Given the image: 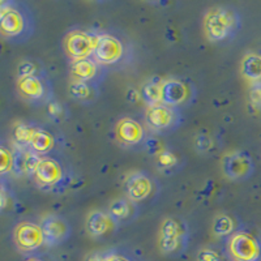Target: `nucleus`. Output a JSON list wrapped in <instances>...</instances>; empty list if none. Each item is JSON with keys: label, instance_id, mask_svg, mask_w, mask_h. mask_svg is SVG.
Returning a JSON list of instances; mask_svg holds the SVG:
<instances>
[{"label": "nucleus", "instance_id": "nucleus-1", "mask_svg": "<svg viewBox=\"0 0 261 261\" xmlns=\"http://www.w3.org/2000/svg\"><path fill=\"white\" fill-rule=\"evenodd\" d=\"M34 30V17L22 2L3 0L0 3V33L3 38L15 43L29 39Z\"/></svg>", "mask_w": 261, "mask_h": 261}, {"label": "nucleus", "instance_id": "nucleus-2", "mask_svg": "<svg viewBox=\"0 0 261 261\" xmlns=\"http://www.w3.org/2000/svg\"><path fill=\"white\" fill-rule=\"evenodd\" d=\"M241 25V16L230 6H217L208 9L202 20L205 37L212 43H222L232 39Z\"/></svg>", "mask_w": 261, "mask_h": 261}, {"label": "nucleus", "instance_id": "nucleus-3", "mask_svg": "<svg viewBox=\"0 0 261 261\" xmlns=\"http://www.w3.org/2000/svg\"><path fill=\"white\" fill-rule=\"evenodd\" d=\"M127 42L122 37L114 33H98L97 46H95L93 58L97 60L102 67H111L125 62L128 58Z\"/></svg>", "mask_w": 261, "mask_h": 261}, {"label": "nucleus", "instance_id": "nucleus-4", "mask_svg": "<svg viewBox=\"0 0 261 261\" xmlns=\"http://www.w3.org/2000/svg\"><path fill=\"white\" fill-rule=\"evenodd\" d=\"M187 226L180 218L167 217L162 221L158 231V247L163 255H175L187 243Z\"/></svg>", "mask_w": 261, "mask_h": 261}, {"label": "nucleus", "instance_id": "nucleus-5", "mask_svg": "<svg viewBox=\"0 0 261 261\" xmlns=\"http://www.w3.org/2000/svg\"><path fill=\"white\" fill-rule=\"evenodd\" d=\"M226 251L231 261H260L261 242L248 231H235L228 237Z\"/></svg>", "mask_w": 261, "mask_h": 261}, {"label": "nucleus", "instance_id": "nucleus-6", "mask_svg": "<svg viewBox=\"0 0 261 261\" xmlns=\"http://www.w3.org/2000/svg\"><path fill=\"white\" fill-rule=\"evenodd\" d=\"M17 93L32 105H47L53 101V86L46 73L20 77L16 81Z\"/></svg>", "mask_w": 261, "mask_h": 261}, {"label": "nucleus", "instance_id": "nucleus-7", "mask_svg": "<svg viewBox=\"0 0 261 261\" xmlns=\"http://www.w3.org/2000/svg\"><path fill=\"white\" fill-rule=\"evenodd\" d=\"M97 37L98 33L85 29H72L63 38V50L71 62L93 58L97 46Z\"/></svg>", "mask_w": 261, "mask_h": 261}, {"label": "nucleus", "instance_id": "nucleus-8", "mask_svg": "<svg viewBox=\"0 0 261 261\" xmlns=\"http://www.w3.org/2000/svg\"><path fill=\"white\" fill-rule=\"evenodd\" d=\"M12 241L20 252L29 255L37 252L46 244L42 225L33 221L18 222L12 230Z\"/></svg>", "mask_w": 261, "mask_h": 261}, {"label": "nucleus", "instance_id": "nucleus-9", "mask_svg": "<svg viewBox=\"0 0 261 261\" xmlns=\"http://www.w3.org/2000/svg\"><path fill=\"white\" fill-rule=\"evenodd\" d=\"M32 178L38 187L43 190H55L62 186L67 175L63 163L58 158L47 155L39 158Z\"/></svg>", "mask_w": 261, "mask_h": 261}, {"label": "nucleus", "instance_id": "nucleus-10", "mask_svg": "<svg viewBox=\"0 0 261 261\" xmlns=\"http://www.w3.org/2000/svg\"><path fill=\"white\" fill-rule=\"evenodd\" d=\"M144 119L151 129L157 132H167L179 127L181 116L179 109L162 103L157 106H146Z\"/></svg>", "mask_w": 261, "mask_h": 261}, {"label": "nucleus", "instance_id": "nucleus-11", "mask_svg": "<svg viewBox=\"0 0 261 261\" xmlns=\"http://www.w3.org/2000/svg\"><path fill=\"white\" fill-rule=\"evenodd\" d=\"M114 136L118 144L125 148H137V146L146 145L148 136L146 130L139 120L129 116L122 118L114 127Z\"/></svg>", "mask_w": 261, "mask_h": 261}, {"label": "nucleus", "instance_id": "nucleus-12", "mask_svg": "<svg viewBox=\"0 0 261 261\" xmlns=\"http://www.w3.org/2000/svg\"><path fill=\"white\" fill-rule=\"evenodd\" d=\"M161 92H162V103L175 109L191 103L196 93L195 88L190 83L178 79L162 80Z\"/></svg>", "mask_w": 261, "mask_h": 261}, {"label": "nucleus", "instance_id": "nucleus-13", "mask_svg": "<svg viewBox=\"0 0 261 261\" xmlns=\"http://www.w3.org/2000/svg\"><path fill=\"white\" fill-rule=\"evenodd\" d=\"M253 161L246 151H232L225 155L222 170L227 178L232 180H244L253 172Z\"/></svg>", "mask_w": 261, "mask_h": 261}, {"label": "nucleus", "instance_id": "nucleus-14", "mask_svg": "<svg viewBox=\"0 0 261 261\" xmlns=\"http://www.w3.org/2000/svg\"><path fill=\"white\" fill-rule=\"evenodd\" d=\"M69 73H71L72 81H80V83H89L99 85V83L103 80L106 69L94 58H86V59L71 62Z\"/></svg>", "mask_w": 261, "mask_h": 261}, {"label": "nucleus", "instance_id": "nucleus-15", "mask_svg": "<svg viewBox=\"0 0 261 261\" xmlns=\"http://www.w3.org/2000/svg\"><path fill=\"white\" fill-rule=\"evenodd\" d=\"M43 234H45L46 246L54 247L64 243L69 237H71V226L67 222L65 218L51 214V216L45 217L41 222Z\"/></svg>", "mask_w": 261, "mask_h": 261}, {"label": "nucleus", "instance_id": "nucleus-16", "mask_svg": "<svg viewBox=\"0 0 261 261\" xmlns=\"http://www.w3.org/2000/svg\"><path fill=\"white\" fill-rule=\"evenodd\" d=\"M127 199L132 202H141L146 200L154 190V184L145 172H134L127 178L124 184Z\"/></svg>", "mask_w": 261, "mask_h": 261}, {"label": "nucleus", "instance_id": "nucleus-17", "mask_svg": "<svg viewBox=\"0 0 261 261\" xmlns=\"http://www.w3.org/2000/svg\"><path fill=\"white\" fill-rule=\"evenodd\" d=\"M118 223L113 220V217L107 212L93 211L88 216L85 223L86 232L92 238H102L109 232L114 231Z\"/></svg>", "mask_w": 261, "mask_h": 261}, {"label": "nucleus", "instance_id": "nucleus-18", "mask_svg": "<svg viewBox=\"0 0 261 261\" xmlns=\"http://www.w3.org/2000/svg\"><path fill=\"white\" fill-rule=\"evenodd\" d=\"M39 158L41 157L29 148H16L15 146L12 174L15 176H32Z\"/></svg>", "mask_w": 261, "mask_h": 261}, {"label": "nucleus", "instance_id": "nucleus-19", "mask_svg": "<svg viewBox=\"0 0 261 261\" xmlns=\"http://www.w3.org/2000/svg\"><path fill=\"white\" fill-rule=\"evenodd\" d=\"M55 145H57V140H55L53 132H50L46 128L38 127L36 134H34V137H33L29 149L34 151L36 154H38L39 157H47L53 153Z\"/></svg>", "mask_w": 261, "mask_h": 261}, {"label": "nucleus", "instance_id": "nucleus-20", "mask_svg": "<svg viewBox=\"0 0 261 261\" xmlns=\"http://www.w3.org/2000/svg\"><path fill=\"white\" fill-rule=\"evenodd\" d=\"M241 73L251 85L261 83V53L249 51L241 62Z\"/></svg>", "mask_w": 261, "mask_h": 261}, {"label": "nucleus", "instance_id": "nucleus-21", "mask_svg": "<svg viewBox=\"0 0 261 261\" xmlns=\"http://www.w3.org/2000/svg\"><path fill=\"white\" fill-rule=\"evenodd\" d=\"M69 95L74 101L83 105H92L99 97V88L97 84L72 81L69 84Z\"/></svg>", "mask_w": 261, "mask_h": 261}, {"label": "nucleus", "instance_id": "nucleus-22", "mask_svg": "<svg viewBox=\"0 0 261 261\" xmlns=\"http://www.w3.org/2000/svg\"><path fill=\"white\" fill-rule=\"evenodd\" d=\"M107 213L113 217V220L116 223H125L135 218L136 206H135V202L130 201L129 199H118L111 202Z\"/></svg>", "mask_w": 261, "mask_h": 261}, {"label": "nucleus", "instance_id": "nucleus-23", "mask_svg": "<svg viewBox=\"0 0 261 261\" xmlns=\"http://www.w3.org/2000/svg\"><path fill=\"white\" fill-rule=\"evenodd\" d=\"M37 128L38 127L36 124L27 122H20L15 124L12 129V137L16 148H29Z\"/></svg>", "mask_w": 261, "mask_h": 261}, {"label": "nucleus", "instance_id": "nucleus-24", "mask_svg": "<svg viewBox=\"0 0 261 261\" xmlns=\"http://www.w3.org/2000/svg\"><path fill=\"white\" fill-rule=\"evenodd\" d=\"M161 83L160 79H151L148 83H145L141 88V97L146 102L148 106H157L162 105V92H161Z\"/></svg>", "mask_w": 261, "mask_h": 261}, {"label": "nucleus", "instance_id": "nucleus-25", "mask_svg": "<svg viewBox=\"0 0 261 261\" xmlns=\"http://www.w3.org/2000/svg\"><path fill=\"white\" fill-rule=\"evenodd\" d=\"M212 230L216 237H231L235 232L234 220L227 214H220L214 218Z\"/></svg>", "mask_w": 261, "mask_h": 261}, {"label": "nucleus", "instance_id": "nucleus-26", "mask_svg": "<svg viewBox=\"0 0 261 261\" xmlns=\"http://www.w3.org/2000/svg\"><path fill=\"white\" fill-rule=\"evenodd\" d=\"M155 165L163 172H169L170 170L176 169L179 165V158L175 153H172L169 149H165L155 155Z\"/></svg>", "mask_w": 261, "mask_h": 261}, {"label": "nucleus", "instance_id": "nucleus-27", "mask_svg": "<svg viewBox=\"0 0 261 261\" xmlns=\"http://www.w3.org/2000/svg\"><path fill=\"white\" fill-rule=\"evenodd\" d=\"M45 73L43 65L41 62L36 59H24L21 60L17 65V79L34 76V74Z\"/></svg>", "mask_w": 261, "mask_h": 261}, {"label": "nucleus", "instance_id": "nucleus-28", "mask_svg": "<svg viewBox=\"0 0 261 261\" xmlns=\"http://www.w3.org/2000/svg\"><path fill=\"white\" fill-rule=\"evenodd\" d=\"M13 151L15 149H11L6 145L0 146V157H2V166H0V174L7 175L12 172L13 165Z\"/></svg>", "mask_w": 261, "mask_h": 261}, {"label": "nucleus", "instance_id": "nucleus-29", "mask_svg": "<svg viewBox=\"0 0 261 261\" xmlns=\"http://www.w3.org/2000/svg\"><path fill=\"white\" fill-rule=\"evenodd\" d=\"M46 113H47L48 118L53 122H62L65 119V115H67L65 107L59 101H55V99H53V101L46 105Z\"/></svg>", "mask_w": 261, "mask_h": 261}, {"label": "nucleus", "instance_id": "nucleus-30", "mask_svg": "<svg viewBox=\"0 0 261 261\" xmlns=\"http://www.w3.org/2000/svg\"><path fill=\"white\" fill-rule=\"evenodd\" d=\"M195 146L196 150L200 151V153H206V151H209L213 148V140H212V137L209 135L200 134L196 136Z\"/></svg>", "mask_w": 261, "mask_h": 261}, {"label": "nucleus", "instance_id": "nucleus-31", "mask_svg": "<svg viewBox=\"0 0 261 261\" xmlns=\"http://www.w3.org/2000/svg\"><path fill=\"white\" fill-rule=\"evenodd\" d=\"M249 101L253 107L261 110V83L251 85V88H249Z\"/></svg>", "mask_w": 261, "mask_h": 261}, {"label": "nucleus", "instance_id": "nucleus-32", "mask_svg": "<svg viewBox=\"0 0 261 261\" xmlns=\"http://www.w3.org/2000/svg\"><path fill=\"white\" fill-rule=\"evenodd\" d=\"M197 261H221V256L211 248H202L197 253Z\"/></svg>", "mask_w": 261, "mask_h": 261}, {"label": "nucleus", "instance_id": "nucleus-33", "mask_svg": "<svg viewBox=\"0 0 261 261\" xmlns=\"http://www.w3.org/2000/svg\"><path fill=\"white\" fill-rule=\"evenodd\" d=\"M103 261H135V260L134 258H130L128 255H125V253L119 252V251H109V252H105Z\"/></svg>", "mask_w": 261, "mask_h": 261}, {"label": "nucleus", "instance_id": "nucleus-34", "mask_svg": "<svg viewBox=\"0 0 261 261\" xmlns=\"http://www.w3.org/2000/svg\"><path fill=\"white\" fill-rule=\"evenodd\" d=\"M12 200L13 199L12 196H11V192H7V187L3 183V186H2V209H3V212L7 211V206H8L7 202L9 201L12 204Z\"/></svg>", "mask_w": 261, "mask_h": 261}, {"label": "nucleus", "instance_id": "nucleus-35", "mask_svg": "<svg viewBox=\"0 0 261 261\" xmlns=\"http://www.w3.org/2000/svg\"><path fill=\"white\" fill-rule=\"evenodd\" d=\"M24 261H54V260L51 257H48V256L33 253V255H29L28 257H25Z\"/></svg>", "mask_w": 261, "mask_h": 261}, {"label": "nucleus", "instance_id": "nucleus-36", "mask_svg": "<svg viewBox=\"0 0 261 261\" xmlns=\"http://www.w3.org/2000/svg\"><path fill=\"white\" fill-rule=\"evenodd\" d=\"M105 253L102 252H94L86 257V261H103Z\"/></svg>", "mask_w": 261, "mask_h": 261}]
</instances>
